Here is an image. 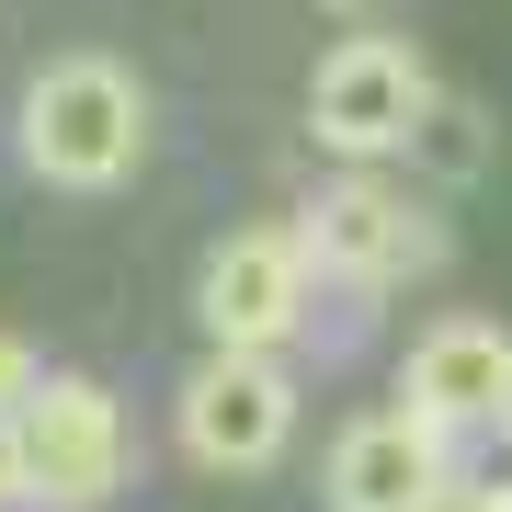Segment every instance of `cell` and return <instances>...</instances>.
I'll return each mask as SVG.
<instances>
[{"instance_id": "6da1fadb", "label": "cell", "mask_w": 512, "mask_h": 512, "mask_svg": "<svg viewBox=\"0 0 512 512\" xmlns=\"http://www.w3.org/2000/svg\"><path fill=\"white\" fill-rule=\"evenodd\" d=\"M12 137H23V171L57 194H114L126 171L148 160V92L126 57H46L12 103Z\"/></svg>"}, {"instance_id": "7a4b0ae2", "label": "cell", "mask_w": 512, "mask_h": 512, "mask_svg": "<svg viewBox=\"0 0 512 512\" xmlns=\"http://www.w3.org/2000/svg\"><path fill=\"white\" fill-rule=\"evenodd\" d=\"M12 456H23V501L46 512H103L137 467V433L114 410V387L92 376H46V399L12 421Z\"/></svg>"}, {"instance_id": "3957f363", "label": "cell", "mask_w": 512, "mask_h": 512, "mask_svg": "<svg viewBox=\"0 0 512 512\" xmlns=\"http://www.w3.org/2000/svg\"><path fill=\"white\" fill-rule=\"evenodd\" d=\"M421 114H433V69H421V46L376 35V23L342 35L308 80V137L330 160H387V148L421 137Z\"/></svg>"}, {"instance_id": "277c9868", "label": "cell", "mask_w": 512, "mask_h": 512, "mask_svg": "<svg viewBox=\"0 0 512 512\" xmlns=\"http://www.w3.org/2000/svg\"><path fill=\"white\" fill-rule=\"evenodd\" d=\"M171 421H183V456H194V467H217V478H262V467L296 444V376L274 365V353H228V342H205V365L183 376Z\"/></svg>"}, {"instance_id": "5b68a950", "label": "cell", "mask_w": 512, "mask_h": 512, "mask_svg": "<svg viewBox=\"0 0 512 512\" xmlns=\"http://www.w3.org/2000/svg\"><path fill=\"white\" fill-rule=\"evenodd\" d=\"M308 285H319L308 228H228L217 251H205V274H194V319H205V342H228V353H274L285 330L308 319Z\"/></svg>"}, {"instance_id": "8992f818", "label": "cell", "mask_w": 512, "mask_h": 512, "mask_svg": "<svg viewBox=\"0 0 512 512\" xmlns=\"http://www.w3.org/2000/svg\"><path fill=\"white\" fill-rule=\"evenodd\" d=\"M308 251H319V274L387 296V285H410V274L444 262V217L410 205L399 183H365V171H353V183H330V194L308 205Z\"/></svg>"}, {"instance_id": "52a82bcc", "label": "cell", "mask_w": 512, "mask_h": 512, "mask_svg": "<svg viewBox=\"0 0 512 512\" xmlns=\"http://www.w3.org/2000/svg\"><path fill=\"white\" fill-rule=\"evenodd\" d=\"M444 478H456V433H433L421 410H365L330 444V512H444Z\"/></svg>"}, {"instance_id": "ba28073f", "label": "cell", "mask_w": 512, "mask_h": 512, "mask_svg": "<svg viewBox=\"0 0 512 512\" xmlns=\"http://www.w3.org/2000/svg\"><path fill=\"white\" fill-rule=\"evenodd\" d=\"M399 410H421L433 433H512V330L501 319H444L410 342L399 365Z\"/></svg>"}, {"instance_id": "9c48e42d", "label": "cell", "mask_w": 512, "mask_h": 512, "mask_svg": "<svg viewBox=\"0 0 512 512\" xmlns=\"http://www.w3.org/2000/svg\"><path fill=\"white\" fill-rule=\"evenodd\" d=\"M410 148L444 171V183H478V171H490V114H478L467 92H433V114H421Z\"/></svg>"}, {"instance_id": "30bf717a", "label": "cell", "mask_w": 512, "mask_h": 512, "mask_svg": "<svg viewBox=\"0 0 512 512\" xmlns=\"http://www.w3.org/2000/svg\"><path fill=\"white\" fill-rule=\"evenodd\" d=\"M46 399V365H35V342H12V330H0V433H12L23 410Z\"/></svg>"}, {"instance_id": "8fae6325", "label": "cell", "mask_w": 512, "mask_h": 512, "mask_svg": "<svg viewBox=\"0 0 512 512\" xmlns=\"http://www.w3.org/2000/svg\"><path fill=\"white\" fill-rule=\"evenodd\" d=\"M444 512H512V456L501 467H456L444 478Z\"/></svg>"}, {"instance_id": "7c38bea8", "label": "cell", "mask_w": 512, "mask_h": 512, "mask_svg": "<svg viewBox=\"0 0 512 512\" xmlns=\"http://www.w3.org/2000/svg\"><path fill=\"white\" fill-rule=\"evenodd\" d=\"M319 12H342L353 35H365V23H376V12H399V0H319Z\"/></svg>"}, {"instance_id": "4fadbf2b", "label": "cell", "mask_w": 512, "mask_h": 512, "mask_svg": "<svg viewBox=\"0 0 512 512\" xmlns=\"http://www.w3.org/2000/svg\"><path fill=\"white\" fill-rule=\"evenodd\" d=\"M0 501H23V456H12V433H0Z\"/></svg>"}]
</instances>
